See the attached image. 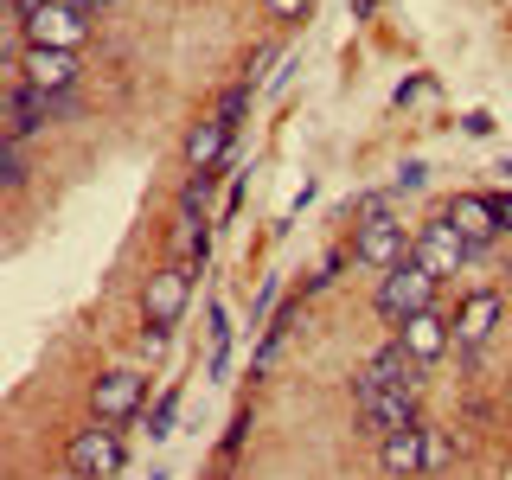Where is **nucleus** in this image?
I'll use <instances>...</instances> for the list:
<instances>
[{"label":"nucleus","instance_id":"obj_1","mask_svg":"<svg viewBox=\"0 0 512 480\" xmlns=\"http://www.w3.org/2000/svg\"><path fill=\"white\" fill-rule=\"evenodd\" d=\"M352 410H359V423L372 429V436H397V429H416L423 416H416V391H391V384H378L372 372L352 378Z\"/></svg>","mask_w":512,"mask_h":480},{"label":"nucleus","instance_id":"obj_2","mask_svg":"<svg viewBox=\"0 0 512 480\" xmlns=\"http://www.w3.org/2000/svg\"><path fill=\"white\" fill-rule=\"evenodd\" d=\"M64 468L90 474V480H116L128 468V442H122V423H90L64 442Z\"/></svg>","mask_w":512,"mask_h":480},{"label":"nucleus","instance_id":"obj_3","mask_svg":"<svg viewBox=\"0 0 512 480\" xmlns=\"http://www.w3.org/2000/svg\"><path fill=\"white\" fill-rule=\"evenodd\" d=\"M436 276H429L423 263H404V269H391V276H378V314L391 320V327H404L410 314H423V308H436Z\"/></svg>","mask_w":512,"mask_h":480},{"label":"nucleus","instance_id":"obj_4","mask_svg":"<svg viewBox=\"0 0 512 480\" xmlns=\"http://www.w3.org/2000/svg\"><path fill=\"white\" fill-rule=\"evenodd\" d=\"M141 404H148V372H135V365L103 372V378H96V391H90L96 423H135Z\"/></svg>","mask_w":512,"mask_h":480},{"label":"nucleus","instance_id":"obj_5","mask_svg":"<svg viewBox=\"0 0 512 480\" xmlns=\"http://www.w3.org/2000/svg\"><path fill=\"white\" fill-rule=\"evenodd\" d=\"M186 301H192V263H180L173 256L167 269H154L148 276V295H141V320L160 333H173V320L186 314Z\"/></svg>","mask_w":512,"mask_h":480},{"label":"nucleus","instance_id":"obj_6","mask_svg":"<svg viewBox=\"0 0 512 480\" xmlns=\"http://www.w3.org/2000/svg\"><path fill=\"white\" fill-rule=\"evenodd\" d=\"M352 263L378 269V276H391V269L416 263V237L404 231V224H359V237H352Z\"/></svg>","mask_w":512,"mask_h":480},{"label":"nucleus","instance_id":"obj_7","mask_svg":"<svg viewBox=\"0 0 512 480\" xmlns=\"http://www.w3.org/2000/svg\"><path fill=\"white\" fill-rule=\"evenodd\" d=\"M26 45H52V52H84V39H90V20H84V7H58V0H45V7H32L26 13Z\"/></svg>","mask_w":512,"mask_h":480},{"label":"nucleus","instance_id":"obj_8","mask_svg":"<svg viewBox=\"0 0 512 480\" xmlns=\"http://www.w3.org/2000/svg\"><path fill=\"white\" fill-rule=\"evenodd\" d=\"M500 320H506V295L500 288H474V295H461V308H455V352H480L500 333Z\"/></svg>","mask_w":512,"mask_h":480},{"label":"nucleus","instance_id":"obj_9","mask_svg":"<svg viewBox=\"0 0 512 480\" xmlns=\"http://www.w3.org/2000/svg\"><path fill=\"white\" fill-rule=\"evenodd\" d=\"M468 256H474V250H468V237L448 224V212H442L436 224H423V231H416V263H423L436 282H448L461 263H468Z\"/></svg>","mask_w":512,"mask_h":480},{"label":"nucleus","instance_id":"obj_10","mask_svg":"<svg viewBox=\"0 0 512 480\" xmlns=\"http://www.w3.org/2000/svg\"><path fill=\"white\" fill-rule=\"evenodd\" d=\"M397 340L410 346L416 365H436L442 352H455V320H448L442 308H423V314H410L404 327H397Z\"/></svg>","mask_w":512,"mask_h":480},{"label":"nucleus","instance_id":"obj_11","mask_svg":"<svg viewBox=\"0 0 512 480\" xmlns=\"http://www.w3.org/2000/svg\"><path fill=\"white\" fill-rule=\"evenodd\" d=\"M20 77H26L32 90H45V96H64V90H77V52L26 45V52H20Z\"/></svg>","mask_w":512,"mask_h":480},{"label":"nucleus","instance_id":"obj_12","mask_svg":"<svg viewBox=\"0 0 512 480\" xmlns=\"http://www.w3.org/2000/svg\"><path fill=\"white\" fill-rule=\"evenodd\" d=\"M365 372H372L378 384H391V391H416V397H423V372H429V365H416L410 346L391 333V340H384L372 359H365Z\"/></svg>","mask_w":512,"mask_h":480},{"label":"nucleus","instance_id":"obj_13","mask_svg":"<svg viewBox=\"0 0 512 480\" xmlns=\"http://www.w3.org/2000/svg\"><path fill=\"white\" fill-rule=\"evenodd\" d=\"M448 224L468 237V250H487L493 237H506V231H500V218H493V199H480V192H461V199L448 205Z\"/></svg>","mask_w":512,"mask_h":480},{"label":"nucleus","instance_id":"obj_14","mask_svg":"<svg viewBox=\"0 0 512 480\" xmlns=\"http://www.w3.org/2000/svg\"><path fill=\"white\" fill-rule=\"evenodd\" d=\"M231 135H237V128L224 122V116H205V122L186 135V167H192V173H218L224 154H231Z\"/></svg>","mask_w":512,"mask_h":480},{"label":"nucleus","instance_id":"obj_15","mask_svg":"<svg viewBox=\"0 0 512 480\" xmlns=\"http://www.w3.org/2000/svg\"><path fill=\"white\" fill-rule=\"evenodd\" d=\"M378 468L391 474V480H416V474H423V423L384 436V442H378Z\"/></svg>","mask_w":512,"mask_h":480},{"label":"nucleus","instance_id":"obj_16","mask_svg":"<svg viewBox=\"0 0 512 480\" xmlns=\"http://www.w3.org/2000/svg\"><path fill=\"white\" fill-rule=\"evenodd\" d=\"M205 320H212V327H205V333H212V352H205V372L218 378L224 365H231V314H224V308H212Z\"/></svg>","mask_w":512,"mask_h":480},{"label":"nucleus","instance_id":"obj_17","mask_svg":"<svg viewBox=\"0 0 512 480\" xmlns=\"http://www.w3.org/2000/svg\"><path fill=\"white\" fill-rule=\"evenodd\" d=\"M448 461H455V442H448L436 423H423V474H442Z\"/></svg>","mask_w":512,"mask_h":480},{"label":"nucleus","instance_id":"obj_18","mask_svg":"<svg viewBox=\"0 0 512 480\" xmlns=\"http://www.w3.org/2000/svg\"><path fill=\"white\" fill-rule=\"evenodd\" d=\"M26 148H20V141H0V186H7V192H20L26 186Z\"/></svg>","mask_w":512,"mask_h":480},{"label":"nucleus","instance_id":"obj_19","mask_svg":"<svg viewBox=\"0 0 512 480\" xmlns=\"http://www.w3.org/2000/svg\"><path fill=\"white\" fill-rule=\"evenodd\" d=\"M212 186H218V173H192V180L180 186V212H199V218H205V199H212Z\"/></svg>","mask_w":512,"mask_h":480},{"label":"nucleus","instance_id":"obj_20","mask_svg":"<svg viewBox=\"0 0 512 480\" xmlns=\"http://www.w3.org/2000/svg\"><path fill=\"white\" fill-rule=\"evenodd\" d=\"M173 416H180V391H167V397H160V404L148 410V436H154V442H167V436H173Z\"/></svg>","mask_w":512,"mask_h":480},{"label":"nucleus","instance_id":"obj_21","mask_svg":"<svg viewBox=\"0 0 512 480\" xmlns=\"http://www.w3.org/2000/svg\"><path fill=\"white\" fill-rule=\"evenodd\" d=\"M250 96H256V84H250V77H244V84H231V90L218 96V116L237 128V122H244V109H250Z\"/></svg>","mask_w":512,"mask_h":480},{"label":"nucleus","instance_id":"obj_22","mask_svg":"<svg viewBox=\"0 0 512 480\" xmlns=\"http://www.w3.org/2000/svg\"><path fill=\"white\" fill-rule=\"evenodd\" d=\"M308 7H314V0H263V13H269V20H282V26H301V20H308Z\"/></svg>","mask_w":512,"mask_h":480},{"label":"nucleus","instance_id":"obj_23","mask_svg":"<svg viewBox=\"0 0 512 480\" xmlns=\"http://www.w3.org/2000/svg\"><path fill=\"white\" fill-rule=\"evenodd\" d=\"M391 199H397V192H365V199H359V218L365 224H391Z\"/></svg>","mask_w":512,"mask_h":480},{"label":"nucleus","instance_id":"obj_24","mask_svg":"<svg viewBox=\"0 0 512 480\" xmlns=\"http://www.w3.org/2000/svg\"><path fill=\"white\" fill-rule=\"evenodd\" d=\"M423 180H429L423 160H404V167H397V180H391V192H397V199H404V192H423Z\"/></svg>","mask_w":512,"mask_h":480},{"label":"nucleus","instance_id":"obj_25","mask_svg":"<svg viewBox=\"0 0 512 480\" xmlns=\"http://www.w3.org/2000/svg\"><path fill=\"white\" fill-rule=\"evenodd\" d=\"M244 436H250V410L237 416L231 429H224V448H218V461H224V468H231V461H237V448H244Z\"/></svg>","mask_w":512,"mask_h":480},{"label":"nucleus","instance_id":"obj_26","mask_svg":"<svg viewBox=\"0 0 512 480\" xmlns=\"http://www.w3.org/2000/svg\"><path fill=\"white\" fill-rule=\"evenodd\" d=\"M487 199H493V218H500V231L512 237V192H487Z\"/></svg>","mask_w":512,"mask_h":480},{"label":"nucleus","instance_id":"obj_27","mask_svg":"<svg viewBox=\"0 0 512 480\" xmlns=\"http://www.w3.org/2000/svg\"><path fill=\"white\" fill-rule=\"evenodd\" d=\"M269 308H276V282H263V295H256V308H250V327H263Z\"/></svg>","mask_w":512,"mask_h":480},{"label":"nucleus","instance_id":"obj_28","mask_svg":"<svg viewBox=\"0 0 512 480\" xmlns=\"http://www.w3.org/2000/svg\"><path fill=\"white\" fill-rule=\"evenodd\" d=\"M423 96H429V77H410V84L397 90V103H423Z\"/></svg>","mask_w":512,"mask_h":480},{"label":"nucleus","instance_id":"obj_29","mask_svg":"<svg viewBox=\"0 0 512 480\" xmlns=\"http://www.w3.org/2000/svg\"><path fill=\"white\" fill-rule=\"evenodd\" d=\"M64 480H90V474H77V468H64Z\"/></svg>","mask_w":512,"mask_h":480},{"label":"nucleus","instance_id":"obj_30","mask_svg":"<svg viewBox=\"0 0 512 480\" xmlns=\"http://www.w3.org/2000/svg\"><path fill=\"white\" fill-rule=\"evenodd\" d=\"M500 173H512V160H506V167H500Z\"/></svg>","mask_w":512,"mask_h":480}]
</instances>
